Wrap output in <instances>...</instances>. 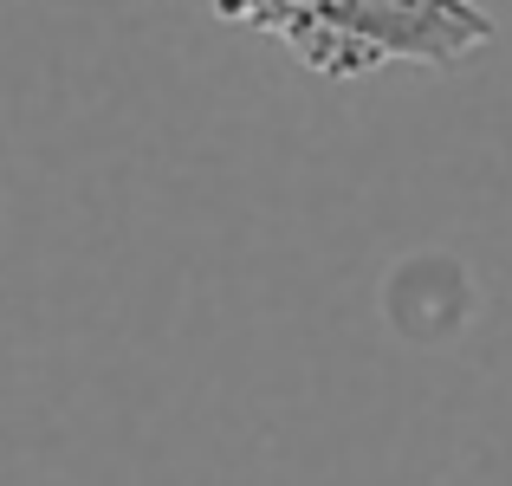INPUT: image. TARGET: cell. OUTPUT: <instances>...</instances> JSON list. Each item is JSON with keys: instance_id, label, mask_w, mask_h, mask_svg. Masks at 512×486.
Returning <instances> with one entry per match:
<instances>
[{"instance_id": "1", "label": "cell", "mask_w": 512, "mask_h": 486, "mask_svg": "<svg viewBox=\"0 0 512 486\" xmlns=\"http://www.w3.org/2000/svg\"><path fill=\"white\" fill-rule=\"evenodd\" d=\"M208 7L279 39L318 78H363L396 59L454 65L493 46V20L474 0H208Z\"/></svg>"}]
</instances>
